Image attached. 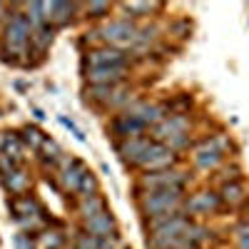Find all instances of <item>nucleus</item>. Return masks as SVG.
<instances>
[{
	"mask_svg": "<svg viewBox=\"0 0 249 249\" xmlns=\"http://www.w3.org/2000/svg\"><path fill=\"white\" fill-rule=\"evenodd\" d=\"M82 230L90 232L92 237H112L115 234V217L110 210H105L102 214L88 219V222H82Z\"/></svg>",
	"mask_w": 249,
	"mask_h": 249,
	"instance_id": "nucleus-13",
	"label": "nucleus"
},
{
	"mask_svg": "<svg viewBox=\"0 0 249 249\" xmlns=\"http://www.w3.org/2000/svg\"><path fill=\"white\" fill-rule=\"evenodd\" d=\"M40 239H43L45 249H60L62 242H65V237H62L60 232H45V234H40Z\"/></svg>",
	"mask_w": 249,
	"mask_h": 249,
	"instance_id": "nucleus-26",
	"label": "nucleus"
},
{
	"mask_svg": "<svg viewBox=\"0 0 249 249\" xmlns=\"http://www.w3.org/2000/svg\"><path fill=\"white\" fill-rule=\"evenodd\" d=\"M177 164H179V155L175 150H170L167 144L152 140V144L147 147V152H144V157L140 160L137 167H142L144 172H160V170L177 167Z\"/></svg>",
	"mask_w": 249,
	"mask_h": 249,
	"instance_id": "nucleus-5",
	"label": "nucleus"
},
{
	"mask_svg": "<svg viewBox=\"0 0 249 249\" xmlns=\"http://www.w3.org/2000/svg\"><path fill=\"white\" fill-rule=\"evenodd\" d=\"M124 115H132L135 120H140L144 127H155L164 117H167V105H160V102H132V105L124 110Z\"/></svg>",
	"mask_w": 249,
	"mask_h": 249,
	"instance_id": "nucleus-8",
	"label": "nucleus"
},
{
	"mask_svg": "<svg viewBox=\"0 0 249 249\" xmlns=\"http://www.w3.org/2000/svg\"><path fill=\"white\" fill-rule=\"evenodd\" d=\"M152 144V137L142 135V137H130V140H120L115 144L117 155L122 157L124 164H132V167H137L140 160L144 157V152H147V147Z\"/></svg>",
	"mask_w": 249,
	"mask_h": 249,
	"instance_id": "nucleus-9",
	"label": "nucleus"
},
{
	"mask_svg": "<svg viewBox=\"0 0 249 249\" xmlns=\"http://www.w3.org/2000/svg\"><path fill=\"white\" fill-rule=\"evenodd\" d=\"M88 172H90V170H88L85 162L77 160V157H70V160L62 162V167H60V182H62V187H65L68 192L77 195L80 182H82V177H85Z\"/></svg>",
	"mask_w": 249,
	"mask_h": 249,
	"instance_id": "nucleus-10",
	"label": "nucleus"
},
{
	"mask_svg": "<svg viewBox=\"0 0 249 249\" xmlns=\"http://www.w3.org/2000/svg\"><path fill=\"white\" fill-rule=\"evenodd\" d=\"M105 210H107V204H105V199H102L100 195L82 197V199H80V204H77V212H80V219H82V222H88V219H92V217L102 214Z\"/></svg>",
	"mask_w": 249,
	"mask_h": 249,
	"instance_id": "nucleus-16",
	"label": "nucleus"
},
{
	"mask_svg": "<svg viewBox=\"0 0 249 249\" xmlns=\"http://www.w3.org/2000/svg\"><path fill=\"white\" fill-rule=\"evenodd\" d=\"M0 182H3V187H5L8 192H13V197H15V195H23L28 187H30V175L23 167H15L5 179H0Z\"/></svg>",
	"mask_w": 249,
	"mask_h": 249,
	"instance_id": "nucleus-17",
	"label": "nucleus"
},
{
	"mask_svg": "<svg viewBox=\"0 0 249 249\" xmlns=\"http://www.w3.org/2000/svg\"><path fill=\"white\" fill-rule=\"evenodd\" d=\"M28 18H30L33 28L50 25V23H48V8H45V3H30V5H28Z\"/></svg>",
	"mask_w": 249,
	"mask_h": 249,
	"instance_id": "nucleus-21",
	"label": "nucleus"
},
{
	"mask_svg": "<svg viewBox=\"0 0 249 249\" xmlns=\"http://www.w3.org/2000/svg\"><path fill=\"white\" fill-rule=\"evenodd\" d=\"M0 155H5V157H10V160H15L18 164L23 162V142H20V137L18 135H13V132H8L3 140H0Z\"/></svg>",
	"mask_w": 249,
	"mask_h": 249,
	"instance_id": "nucleus-19",
	"label": "nucleus"
},
{
	"mask_svg": "<svg viewBox=\"0 0 249 249\" xmlns=\"http://www.w3.org/2000/svg\"><path fill=\"white\" fill-rule=\"evenodd\" d=\"M53 37H55V28L53 25H43V28H35L30 35V50L43 55L50 45H53Z\"/></svg>",
	"mask_w": 249,
	"mask_h": 249,
	"instance_id": "nucleus-18",
	"label": "nucleus"
},
{
	"mask_svg": "<svg viewBox=\"0 0 249 249\" xmlns=\"http://www.w3.org/2000/svg\"><path fill=\"white\" fill-rule=\"evenodd\" d=\"M117 247V234L112 237H97V249H115Z\"/></svg>",
	"mask_w": 249,
	"mask_h": 249,
	"instance_id": "nucleus-30",
	"label": "nucleus"
},
{
	"mask_svg": "<svg viewBox=\"0 0 249 249\" xmlns=\"http://www.w3.org/2000/svg\"><path fill=\"white\" fill-rule=\"evenodd\" d=\"M222 199H219V192H212V190H202V192H195L187 197L184 202V214L190 217H204V214H214L222 210Z\"/></svg>",
	"mask_w": 249,
	"mask_h": 249,
	"instance_id": "nucleus-6",
	"label": "nucleus"
},
{
	"mask_svg": "<svg viewBox=\"0 0 249 249\" xmlns=\"http://www.w3.org/2000/svg\"><path fill=\"white\" fill-rule=\"evenodd\" d=\"M60 122H62V124H65V127H68V130H72V135H75V137H77L80 142H85V135H82V130L77 127V124H75L72 120H68V117H60Z\"/></svg>",
	"mask_w": 249,
	"mask_h": 249,
	"instance_id": "nucleus-29",
	"label": "nucleus"
},
{
	"mask_svg": "<svg viewBox=\"0 0 249 249\" xmlns=\"http://www.w3.org/2000/svg\"><path fill=\"white\" fill-rule=\"evenodd\" d=\"M127 60H130L127 53H122L117 48H110V45H100V48H92L88 53L90 68H130Z\"/></svg>",
	"mask_w": 249,
	"mask_h": 249,
	"instance_id": "nucleus-7",
	"label": "nucleus"
},
{
	"mask_svg": "<svg viewBox=\"0 0 249 249\" xmlns=\"http://www.w3.org/2000/svg\"><path fill=\"white\" fill-rule=\"evenodd\" d=\"M137 33L140 28L132 23L130 18H117V20H110L100 28V37L105 40L110 48H117V50H135L137 45Z\"/></svg>",
	"mask_w": 249,
	"mask_h": 249,
	"instance_id": "nucleus-4",
	"label": "nucleus"
},
{
	"mask_svg": "<svg viewBox=\"0 0 249 249\" xmlns=\"http://www.w3.org/2000/svg\"><path fill=\"white\" fill-rule=\"evenodd\" d=\"M5 10H8V8H5L3 3H0V20H3V18H5Z\"/></svg>",
	"mask_w": 249,
	"mask_h": 249,
	"instance_id": "nucleus-31",
	"label": "nucleus"
},
{
	"mask_svg": "<svg viewBox=\"0 0 249 249\" xmlns=\"http://www.w3.org/2000/svg\"><path fill=\"white\" fill-rule=\"evenodd\" d=\"M45 8H48V23L53 25V28H62V25H68L70 20H72V13L80 8V5H75V3H45Z\"/></svg>",
	"mask_w": 249,
	"mask_h": 249,
	"instance_id": "nucleus-14",
	"label": "nucleus"
},
{
	"mask_svg": "<svg viewBox=\"0 0 249 249\" xmlns=\"http://www.w3.org/2000/svg\"><path fill=\"white\" fill-rule=\"evenodd\" d=\"M184 202H187V190H155V192H142L137 195V204H140V212L155 219L162 214H172V212H184Z\"/></svg>",
	"mask_w": 249,
	"mask_h": 249,
	"instance_id": "nucleus-1",
	"label": "nucleus"
},
{
	"mask_svg": "<svg viewBox=\"0 0 249 249\" xmlns=\"http://www.w3.org/2000/svg\"><path fill=\"white\" fill-rule=\"evenodd\" d=\"M15 167H23V164H18L15 160H10V157H5V155H0V179H5Z\"/></svg>",
	"mask_w": 249,
	"mask_h": 249,
	"instance_id": "nucleus-27",
	"label": "nucleus"
},
{
	"mask_svg": "<svg viewBox=\"0 0 249 249\" xmlns=\"http://www.w3.org/2000/svg\"><path fill=\"white\" fill-rule=\"evenodd\" d=\"M247 195H249V192H247V187H244L242 179L227 182V184L219 187V199H222V204H230V207L242 204V202L247 199Z\"/></svg>",
	"mask_w": 249,
	"mask_h": 249,
	"instance_id": "nucleus-15",
	"label": "nucleus"
},
{
	"mask_svg": "<svg viewBox=\"0 0 249 249\" xmlns=\"http://www.w3.org/2000/svg\"><path fill=\"white\" fill-rule=\"evenodd\" d=\"M187 182H190V175L179 167H170V170H160V172H144L140 175V182L135 187V192H155V190H187Z\"/></svg>",
	"mask_w": 249,
	"mask_h": 249,
	"instance_id": "nucleus-3",
	"label": "nucleus"
},
{
	"mask_svg": "<svg viewBox=\"0 0 249 249\" xmlns=\"http://www.w3.org/2000/svg\"><path fill=\"white\" fill-rule=\"evenodd\" d=\"M37 232H18L15 234V249H35L37 242Z\"/></svg>",
	"mask_w": 249,
	"mask_h": 249,
	"instance_id": "nucleus-25",
	"label": "nucleus"
},
{
	"mask_svg": "<svg viewBox=\"0 0 249 249\" xmlns=\"http://www.w3.org/2000/svg\"><path fill=\"white\" fill-rule=\"evenodd\" d=\"M45 140H48V137H45L43 132H40V130L35 127V124H25V127L20 130V142L28 144V147H30L33 152H40V150H43Z\"/></svg>",
	"mask_w": 249,
	"mask_h": 249,
	"instance_id": "nucleus-20",
	"label": "nucleus"
},
{
	"mask_svg": "<svg viewBox=\"0 0 249 249\" xmlns=\"http://www.w3.org/2000/svg\"><path fill=\"white\" fill-rule=\"evenodd\" d=\"M110 130L120 137V140H130V137H142L144 135V124L140 122V120H135L132 115H120V117H115L112 120V124H110Z\"/></svg>",
	"mask_w": 249,
	"mask_h": 249,
	"instance_id": "nucleus-12",
	"label": "nucleus"
},
{
	"mask_svg": "<svg viewBox=\"0 0 249 249\" xmlns=\"http://www.w3.org/2000/svg\"><path fill=\"white\" fill-rule=\"evenodd\" d=\"M92 195H97V179H95V175H92V172H88L85 177H82V182H80L77 197L82 199V197H92Z\"/></svg>",
	"mask_w": 249,
	"mask_h": 249,
	"instance_id": "nucleus-23",
	"label": "nucleus"
},
{
	"mask_svg": "<svg viewBox=\"0 0 249 249\" xmlns=\"http://www.w3.org/2000/svg\"><path fill=\"white\" fill-rule=\"evenodd\" d=\"M130 75V68H90L88 80L92 85H120Z\"/></svg>",
	"mask_w": 249,
	"mask_h": 249,
	"instance_id": "nucleus-11",
	"label": "nucleus"
},
{
	"mask_svg": "<svg viewBox=\"0 0 249 249\" xmlns=\"http://www.w3.org/2000/svg\"><path fill=\"white\" fill-rule=\"evenodd\" d=\"M234 239H237L239 249H249V219H242L234 227Z\"/></svg>",
	"mask_w": 249,
	"mask_h": 249,
	"instance_id": "nucleus-24",
	"label": "nucleus"
},
{
	"mask_svg": "<svg viewBox=\"0 0 249 249\" xmlns=\"http://www.w3.org/2000/svg\"><path fill=\"white\" fill-rule=\"evenodd\" d=\"M122 8L127 10V13H132V15L144 18V15H150V13L160 10V8H162V3H122Z\"/></svg>",
	"mask_w": 249,
	"mask_h": 249,
	"instance_id": "nucleus-22",
	"label": "nucleus"
},
{
	"mask_svg": "<svg viewBox=\"0 0 249 249\" xmlns=\"http://www.w3.org/2000/svg\"><path fill=\"white\" fill-rule=\"evenodd\" d=\"M232 150V142L227 135H212V137H204L202 142H197L192 147V162L197 170H217L219 164L224 162L227 152Z\"/></svg>",
	"mask_w": 249,
	"mask_h": 249,
	"instance_id": "nucleus-2",
	"label": "nucleus"
},
{
	"mask_svg": "<svg viewBox=\"0 0 249 249\" xmlns=\"http://www.w3.org/2000/svg\"><path fill=\"white\" fill-rule=\"evenodd\" d=\"M88 13H90L92 18H102V15L110 13V3H90V5H88Z\"/></svg>",
	"mask_w": 249,
	"mask_h": 249,
	"instance_id": "nucleus-28",
	"label": "nucleus"
}]
</instances>
